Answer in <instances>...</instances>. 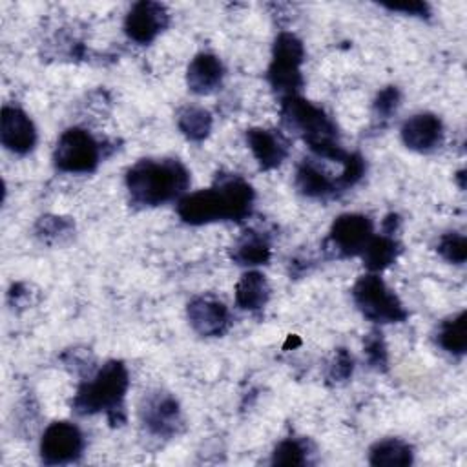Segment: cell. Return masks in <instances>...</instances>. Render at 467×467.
I'll use <instances>...</instances> for the list:
<instances>
[{
  "instance_id": "4316f807",
  "label": "cell",
  "mask_w": 467,
  "mask_h": 467,
  "mask_svg": "<svg viewBox=\"0 0 467 467\" xmlns=\"http://www.w3.org/2000/svg\"><path fill=\"white\" fill-rule=\"evenodd\" d=\"M400 104V91L398 88L394 86H389L385 89H381L376 97V102H374V108H376V113L381 115V117H389L396 111Z\"/></svg>"
},
{
  "instance_id": "f1b7e54d",
  "label": "cell",
  "mask_w": 467,
  "mask_h": 467,
  "mask_svg": "<svg viewBox=\"0 0 467 467\" xmlns=\"http://www.w3.org/2000/svg\"><path fill=\"white\" fill-rule=\"evenodd\" d=\"M350 374H352V358L347 354V350L339 348L330 367V379L341 381V379H347Z\"/></svg>"
},
{
  "instance_id": "7c38bea8",
  "label": "cell",
  "mask_w": 467,
  "mask_h": 467,
  "mask_svg": "<svg viewBox=\"0 0 467 467\" xmlns=\"http://www.w3.org/2000/svg\"><path fill=\"white\" fill-rule=\"evenodd\" d=\"M188 319L201 336H221L230 325L228 308L212 296H199L188 303Z\"/></svg>"
},
{
  "instance_id": "603a6c76",
  "label": "cell",
  "mask_w": 467,
  "mask_h": 467,
  "mask_svg": "<svg viewBox=\"0 0 467 467\" xmlns=\"http://www.w3.org/2000/svg\"><path fill=\"white\" fill-rule=\"evenodd\" d=\"M438 343L451 354H463L467 348V330H465V312H460L452 319L441 323L438 330Z\"/></svg>"
},
{
  "instance_id": "5b68a950",
  "label": "cell",
  "mask_w": 467,
  "mask_h": 467,
  "mask_svg": "<svg viewBox=\"0 0 467 467\" xmlns=\"http://www.w3.org/2000/svg\"><path fill=\"white\" fill-rule=\"evenodd\" d=\"M352 297L359 312L374 323H400L407 317L401 301L376 274L361 275L352 288Z\"/></svg>"
},
{
  "instance_id": "2e32d148",
  "label": "cell",
  "mask_w": 467,
  "mask_h": 467,
  "mask_svg": "<svg viewBox=\"0 0 467 467\" xmlns=\"http://www.w3.org/2000/svg\"><path fill=\"white\" fill-rule=\"evenodd\" d=\"M142 418L148 429L159 436H170L181 423V410L177 401L168 394H157L148 400L142 409Z\"/></svg>"
},
{
  "instance_id": "5bb4252c",
  "label": "cell",
  "mask_w": 467,
  "mask_h": 467,
  "mask_svg": "<svg viewBox=\"0 0 467 467\" xmlns=\"http://www.w3.org/2000/svg\"><path fill=\"white\" fill-rule=\"evenodd\" d=\"M246 142L261 170L277 168L288 153L286 139L274 130L252 128L246 131Z\"/></svg>"
},
{
  "instance_id": "52a82bcc",
  "label": "cell",
  "mask_w": 467,
  "mask_h": 467,
  "mask_svg": "<svg viewBox=\"0 0 467 467\" xmlns=\"http://www.w3.org/2000/svg\"><path fill=\"white\" fill-rule=\"evenodd\" d=\"M53 161L60 171L89 173L100 161V148L86 130L69 128L60 135Z\"/></svg>"
},
{
  "instance_id": "ba28073f",
  "label": "cell",
  "mask_w": 467,
  "mask_h": 467,
  "mask_svg": "<svg viewBox=\"0 0 467 467\" xmlns=\"http://www.w3.org/2000/svg\"><path fill=\"white\" fill-rule=\"evenodd\" d=\"M84 449V436L80 429L69 421L51 423L40 441V456L47 465L75 462Z\"/></svg>"
},
{
  "instance_id": "3957f363",
  "label": "cell",
  "mask_w": 467,
  "mask_h": 467,
  "mask_svg": "<svg viewBox=\"0 0 467 467\" xmlns=\"http://www.w3.org/2000/svg\"><path fill=\"white\" fill-rule=\"evenodd\" d=\"M281 117L292 131L303 137L306 146L317 157L330 159L341 166L345 164L350 153L337 144L336 124L321 108L297 95H292L281 100Z\"/></svg>"
},
{
  "instance_id": "277c9868",
  "label": "cell",
  "mask_w": 467,
  "mask_h": 467,
  "mask_svg": "<svg viewBox=\"0 0 467 467\" xmlns=\"http://www.w3.org/2000/svg\"><path fill=\"white\" fill-rule=\"evenodd\" d=\"M130 379L128 370L122 361H108L102 368L95 374V378L84 383L77 396L73 398V409L78 414H97L106 412L113 423L120 421L117 418L122 412V400L128 390Z\"/></svg>"
},
{
  "instance_id": "e0dca14e",
  "label": "cell",
  "mask_w": 467,
  "mask_h": 467,
  "mask_svg": "<svg viewBox=\"0 0 467 467\" xmlns=\"http://www.w3.org/2000/svg\"><path fill=\"white\" fill-rule=\"evenodd\" d=\"M296 186L306 197H325L337 190L336 179H332L323 168L312 161L299 164L296 173Z\"/></svg>"
},
{
  "instance_id": "ac0fdd59",
  "label": "cell",
  "mask_w": 467,
  "mask_h": 467,
  "mask_svg": "<svg viewBox=\"0 0 467 467\" xmlns=\"http://www.w3.org/2000/svg\"><path fill=\"white\" fill-rule=\"evenodd\" d=\"M270 296L268 283L259 272H246L235 285V303L243 310H259L266 305Z\"/></svg>"
},
{
  "instance_id": "7402d4cb",
  "label": "cell",
  "mask_w": 467,
  "mask_h": 467,
  "mask_svg": "<svg viewBox=\"0 0 467 467\" xmlns=\"http://www.w3.org/2000/svg\"><path fill=\"white\" fill-rule=\"evenodd\" d=\"M177 126L190 140H202L212 130V115L199 106H190L181 109Z\"/></svg>"
},
{
  "instance_id": "8fae6325",
  "label": "cell",
  "mask_w": 467,
  "mask_h": 467,
  "mask_svg": "<svg viewBox=\"0 0 467 467\" xmlns=\"http://www.w3.org/2000/svg\"><path fill=\"white\" fill-rule=\"evenodd\" d=\"M0 140L2 144L18 155L33 150L36 142V131L31 119L15 106H4L0 117Z\"/></svg>"
},
{
  "instance_id": "484cf974",
  "label": "cell",
  "mask_w": 467,
  "mask_h": 467,
  "mask_svg": "<svg viewBox=\"0 0 467 467\" xmlns=\"http://www.w3.org/2000/svg\"><path fill=\"white\" fill-rule=\"evenodd\" d=\"M365 354L372 367H385L387 365V348L381 339V334L372 332L365 341Z\"/></svg>"
},
{
  "instance_id": "83f0119b",
  "label": "cell",
  "mask_w": 467,
  "mask_h": 467,
  "mask_svg": "<svg viewBox=\"0 0 467 467\" xmlns=\"http://www.w3.org/2000/svg\"><path fill=\"white\" fill-rule=\"evenodd\" d=\"M383 7L389 11H401L412 16H429V5L420 0H403V2H383Z\"/></svg>"
},
{
  "instance_id": "ffe728a7",
  "label": "cell",
  "mask_w": 467,
  "mask_h": 467,
  "mask_svg": "<svg viewBox=\"0 0 467 467\" xmlns=\"http://www.w3.org/2000/svg\"><path fill=\"white\" fill-rule=\"evenodd\" d=\"M368 462L372 465H385V467H405L412 463V449L396 438L381 440L370 449Z\"/></svg>"
},
{
  "instance_id": "8992f818",
  "label": "cell",
  "mask_w": 467,
  "mask_h": 467,
  "mask_svg": "<svg viewBox=\"0 0 467 467\" xmlns=\"http://www.w3.org/2000/svg\"><path fill=\"white\" fill-rule=\"evenodd\" d=\"M305 58V47L301 40L292 33H279L274 49H272V64L268 67L270 86L285 99L297 95L303 86L301 64Z\"/></svg>"
},
{
  "instance_id": "30bf717a",
  "label": "cell",
  "mask_w": 467,
  "mask_h": 467,
  "mask_svg": "<svg viewBox=\"0 0 467 467\" xmlns=\"http://www.w3.org/2000/svg\"><path fill=\"white\" fill-rule=\"evenodd\" d=\"M168 26V11L164 5L157 2H137L126 20L124 29L126 35L137 44L151 42L164 27Z\"/></svg>"
},
{
  "instance_id": "d4e9b609",
  "label": "cell",
  "mask_w": 467,
  "mask_h": 467,
  "mask_svg": "<svg viewBox=\"0 0 467 467\" xmlns=\"http://www.w3.org/2000/svg\"><path fill=\"white\" fill-rule=\"evenodd\" d=\"M305 447L297 440H283L272 456L274 465H303L306 462Z\"/></svg>"
},
{
  "instance_id": "d6986e66",
  "label": "cell",
  "mask_w": 467,
  "mask_h": 467,
  "mask_svg": "<svg viewBox=\"0 0 467 467\" xmlns=\"http://www.w3.org/2000/svg\"><path fill=\"white\" fill-rule=\"evenodd\" d=\"M398 254H400L398 243L385 234V235H372L359 255L363 257V265L374 274L389 268L396 261Z\"/></svg>"
},
{
  "instance_id": "6da1fadb",
  "label": "cell",
  "mask_w": 467,
  "mask_h": 467,
  "mask_svg": "<svg viewBox=\"0 0 467 467\" xmlns=\"http://www.w3.org/2000/svg\"><path fill=\"white\" fill-rule=\"evenodd\" d=\"M254 204L252 186L239 175H221L212 188L186 193L177 202L179 217L188 224L241 221Z\"/></svg>"
},
{
  "instance_id": "7a4b0ae2",
  "label": "cell",
  "mask_w": 467,
  "mask_h": 467,
  "mask_svg": "<svg viewBox=\"0 0 467 467\" xmlns=\"http://www.w3.org/2000/svg\"><path fill=\"white\" fill-rule=\"evenodd\" d=\"M130 197L140 206H159L186 195L190 173L177 159H142L126 173Z\"/></svg>"
},
{
  "instance_id": "9c48e42d",
  "label": "cell",
  "mask_w": 467,
  "mask_h": 467,
  "mask_svg": "<svg viewBox=\"0 0 467 467\" xmlns=\"http://www.w3.org/2000/svg\"><path fill=\"white\" fill-rule=\"evenodd\" d=\"M372 235L368 217L361 213H343L334 221L328 243L339 255H359Z\"/></svg>"
},
{
  "instance_id": "9a60e30c",
  "label": "cell",
  "mask_w": 467,
  "mask_h": 467,
  "mask_svg": "<svg viewBox=\"0 0 467 467\" xmlns=\"http://www.w3.org/2000/svg\"><path fill=\"white\" fill-rule=\"evenodd\" d=\"M223 75H224V67L215 55L199 53L192 58L188 66L186 82L193 93L208 95L221 86Z\"/></svg>"
},
{
  "instance_id": "cb8c5ba5",
  "label": "cell",
  "mask_w": 467,
  "mask_h": 467,
  "mask_svg": "<svg viewBox=\"0 0 467 467\" xmlns=\"http://www.w3.org/2000/svg\"><path fill=\"white\" fill-rule=\"evenodd\" d=\"M438 252L445 261L462 265L467 257V239L462 234H447L440 239Z\"/></svg>"
},
{
  "instance_id": "4fadbf2b",
  "label": "cell",
  "mask_w": 467,
  "mask_h": 467,
  "mask_svg": "<svg viewBox=\"0 0 467 467\" xmlns=\"http://www.w3.org/2000/svg\"><path fill=\"white\" fill-rule=\"evenodd\" d=\"M401 139L407 148L416 151H431L443 139L441 120L432 113L412 115L401 126Z\"/></svg>"
},
{
  "instance_id": "44dd1931",
  "label": "cell",
  "mask_w": 467,
  "mask_h": 467,
  "mask_svg": "<svg viewBox=\"0 0 467 467\" xmlns=\"http://www.w3.org/2000/svg\"><path fill=\"white\" fill-rule=\"evenodd\" d=\"M232 257L239 265H265L270 259V244L263 235L250 232L235 243Z\"/></svg>"
}]
</instances>
